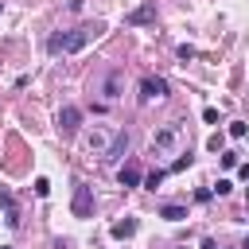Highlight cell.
I'll list each match as a JSON object with an SVG mask.
<instances>
[{"label":"cell","instance_id":"ffe728a7","mask_svg":"<svg viewBox=\"0 0 249 249\" xmlns=\"http://www.w3.org/2000/svg\"><path fill=\"white\" fill-rule=\"evenodd\" d=\"M241 179H245V183H249V163H245V167H241Z\"/></svg>","mask_w":249,"mask_h":249},{"label":"cell","instance_id":"277c9868","mask_svg":"<svg viewBox=\"0 0 249 249\" xmlns=\"http://www.w3.org/2000/svg\"><path fill=\"white\" fill-rule=\"evenodd\" d=\"M78 124H82V109H78V105H62V109H58V132H62V136H74Z\"/></svg>","mask_w":249,"mask_h":249},{"label":"cell","instance_id":"3957f363","mask_svg":"<svg viewBox=\"0 0 249 249\" xmlns=\"http://www.w3.org/2000/svg\"><path fill=\"white\" fill-rule=\"evenodd\" d=\"M74 218H93V187L86 183H74V202H70Z\"/></svg>","mask_w":249,"mask_h":249},{"label":"cell","instance_id":"7a4b0ae2","mask_svg":"<svg viewBox=\"0 0 249 249\" xmlns=\"http://www.w3.org/2000/svg\"><path fill=\"white\" fill-rule=\"evenodd\" d=\"M179 148H183V121H171V124L152 132V152L167 156V152H179Z\"/></svg>","mask_w":249,"mask_h":249},{"label":"cell","instance_id":"44dd1931","mask_svg":"<svg viewBox=\"0 0 249 249\" xmlns=\"http://www.w3.org/2000/svg\"><path fill=\"white\" fill-rule=\"evenodd\" d=\"M245 249H249V237H245Z\"/></svg>","mask_w":249,"mask_h":249},{"label":"cell","instance_id":"2e32d148","mask_svg":"<svg viewBox=\"0 0 249 249\" xmlns=\"http://www.w3.org/2000/svg\"><path fill=\"white\" fill-rule=\"evenodd\" d=\"M35 195H39V198H47V195H51V183H47V179H43V175H39V179H35Z\"/></svg>","mask_w":249,"mask_h":249},{"label":"cell","instance_id":"9a60e30c","mask_svg":"<svg viewBox=\"0 0 249 249\" xmlns=\"http://www.w3.org/2000/svg\"><path fill=\"white\" fill-rule=\"evenodd\" d=\"M183 167H191V152H187V156H183V152H179V160H175V163H171V167H167V171H183Z\"/></svg>","mask_w":249,"mask_h":249},{"label":"cell","instance_id":"4fadbf2b","mask_svg":"<svg viewBox=\"0 0 249 249\" xmlns=\"http://www.w3.org/2000/svg\"><path fill=\"white\" fill-rule=\"evenodd\" d=\"M163 175H167V171H160V167H156V171H148V175H144V187H148V191H156V187L163 183Z\"/></svg>","mask_w":249,"mask_h":249},{"label":"cell","instance_id":"7c38bea8","mask_svg":"<svg viewBox=\"0 0 249 249\" xmlns=\"http://www.w3.org/2000/svg\"><path fill=\"white\" fill-rule=\"evenodd\" d=\"M156 19V8L152 4H144V8H136L132 16H128V23H136V27H144V23H152Z\"/></svg>","mask_w":249,"mask_h":249},{"label":"cell","instance_id":"30bf717a","mask_svg":"<svg viewBox=\"0 0 249 249\" xmlns=\"http://www.w3.org/2000/svg\"><path fill=\"white\" fill-rule=\"evenodd\" d=\"M160 218H167V222H183V218H187V206H183V202H163V206H160Z\"/></svg>","mask_w":249,"mask_h":249},{"label":"cell","instance_id":"d6986e66","mask_svg":"<svg viewBox=\"0 0 249 249\" xmlns=\"http://www.w3.org/2000/svg\"><path fill=\"white\" fill-rule=\"evenodd\" d=\"M202 249H218V245H214V237H202Z\"/></svg>","mask_w":249,"mask_h":249},{"label":"cell","instance_id":"52a82bcc","mask_svg":"<svg viewBox=\"0 0 249 249\" xmlns=\"http://www.w3.org/2000/svg\"><path fill=\"white\" fill-rule=\"evenodd\" d=\"M0 206H4V222H8V230H16V226H19V206H16V195H12L8 187H0Z\"/></svg>","mask_w":249,"mask_h":249},{"label":"cell","instance_id":"e0dca14e","mask_svg":"<svg viewBox=\"0 0 249 249\" xmlns=\"http://www.w3.org/2000/svg\"><path fill=\"white\" fill-rule=\"evenodd\" d=\"M179 58H183V62H187V58H195V47H191V43H183V47H179Z\"/></svg>","mask_w":249,"mask_h":249},{"label":"cell","instance_id":"5b68a950","mask_svg":"<svg viewBox=\"0 0 249 249\" xmlns=\"http://www.w3.org/2000/svg\"><path fill=\"white\" fill-rule=\"evenodd\" d=\"M128 144H132V136H128V132H117V136L109 140V148L101 152V160H105V163H117V160H124Z\"/></svg>","mask_w":249,"mask_h":249},{"label":"cell","instance_id":"6da1fadb","mask_svg":"<svg viewBox=\"0 0 249 249\" xmlns=\"http://www.w3.org/2000/svg\"><path fill=\"white\" fill-rule=\"evenodd\" d=\"M101 35V27L97 23H89V27H74V31H54L51 39H47V51L51 54H74V51H82L89 39H97Z\"/></svg>","mask_w":249,"mask_h":249},{"label":"cell","instance_id":"8992f818","mask_svg":"<svg viewBox=\"0 0 249 249\" xmlns=\"http://www.w3.org/2000/svg\"><path fill=\"white\" fill-rule=\"evenodd\" d=\"M163 93H167V82L163 78H152V74L140 78V101H152V97H163Z\"/></svg>","mask_w":249,"mask_h":249},{"label":"cell","instance_id":"9c48e42d","mask_svg":"<svg viewBox=\"0 0 249 249\" xmlns=\"http://www.w3.org/2000/svg\"><path fill=\"white\" fill-rule=\"evenodd\" d=\"M117 179H121V187H140V179H144V175H140V167H136V163H124V167L117 171Z\"/></svg>","mask_w":249,"mask_h":249},{"label":"cell","instance_id":"ba28073f","mask_svg":"<svg viewBox=\"0 0 249 249\" xmlns=\"http://www.w3.org/2000/svg\"><path fill=\"white\" fill-rule=\"evenodd\" d=\"M121 82H124V78H121V70H109V74L101 78V86H97V89L105 93V101H117V97H121Z\"/></svg>","mask_w":249,"mask_h":249},{"label":"cell","instance_id":"5bb4252c","mask_svg":"<svg viewBox=\"0 0 249 249\" xmlns=\"http://www.w3.org/2000/svg\"><path fill=\"white\" fill-rule=\"evenodd\" d=\"M206 148H210V152H222V148H226V140H222V132H214V136L206 140Z\"/></svg>","mask_w":249,"mask_h":249},{"label":"cell","instance_id":"ac0fdd59","mask_svg":"<svg viewBox=\"0 0 249 249\" xmlns=\"http://www.w3.org/2000/svg\"><path fill=\"white\" fill-rule=\"evenodd\" d=\"M214 191H218V195H230V191H233V183H230V179H218V187H214Z\"/></svg>","mask_w":249,"mask_h":249},{"label":"cell","instance_id":"8fae6325","mask_svg":"<svg viewBox=\"0 0 249 249\" xmlns=\"http://www.w3.org/2000/svg\"><path fill=\"white\" fill-rule=\"evenodd\" d=\"M117 241H124V237H132L136 233V218H121V222H113V230H109Z\"/></svg>","mask_w":249,"mask_h":249}]
</instances>
